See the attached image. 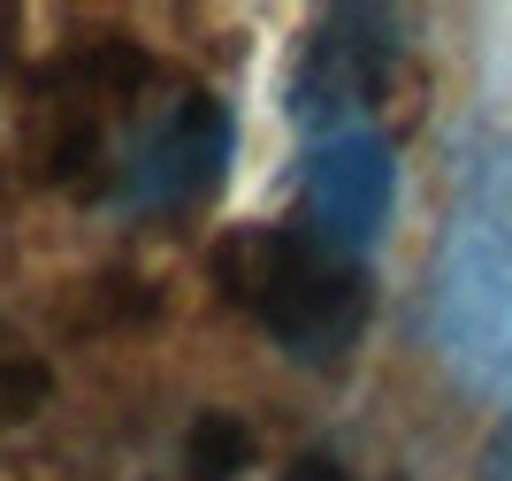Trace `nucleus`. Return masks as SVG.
Wrapping results in <instances>:
<instances>
[{"label":"nucleus","mask_w":512,"mask_h":481,"mask_svg":"<svg viewBox=\"0 0 512 481\" xmlns=\"http://www.w3.org/2000/svg\"><path fill=\"white\" fill-rule=\"evenodd\" d=\"M214 291L245 306L260 329L276 336L291 359L321 367V359H344L367 329V306H375V283L352 252L321 245L306 222H283V230H237L214 245Z\"/></svg>","instance_id":"obj_1"},{"label":"nucleus","mask_w":512,"mask_h":481,"mask_svg":"<svg viewBox=\"0 0 512 481\" xmlns=\"http://www.w3.org/2000/svg\"><path fill=\"white\" fill-rule=\"evenodd\" d=\"M428 329L436 352L474 382L512 375V138L474 161L467 191L436 245L428 283Z\"/></svg>","instance_id":"obj_2"},{"label":"nucleus","mask_w":512,"mask_h":481,"mask_svg":"<svg viewBox=\"0 0 512 481\" xmlns=\"http://www.w3.org/2000/svg\"><path fill=\"white\" fill-rule=\"evenodd\" d=\"M230 138H237L230 107L192 84V92H176V100L130 138V153L115 161V176H107V199L130 207V214L199 207V199L222 184V168H230Z\"/></svg>","instance_id":"obj_3"},{"label":"nucleus","mask_w":512,"mask_h":481,"mask_svg":"<svg viewBox=\"0 0 512 481\" xmlns=\"http://www.w3.org/2000/svg\"><path fill=\"white\" fill-rule=\"evenodd\" d=\"M398 31L406 23L390 8H329L306 39L299 69H291V115L314 138H344L360 130V115L390 92V69H398Z\"/></svg>","instance_id":"obj_4"},{"label":"nucleus","mask_w":512,"mask_h":481,"mask_svg":"<svg viewBox=\"0 0 512 481\" xmlns=\"http://www.w3.org/2000/svg\"><path fill=\"white\" fill-rule=\"evenodd\" d=\"M390 199H398V161H390V138L375 130H344V138H321L314 161H306V230L321 245H337L360 260L390 222Z\"/></svg>","instance_id":"obj_5"},{"label":"nucleus","mask_w":512,"mask_h":481,"mask_svg":"<svg viewBox=\"0 0 512 481\" xmlns=\"http://www.w3.org/2000/svg\"><path fill=\"white\" fill-rule=\"evenodd\" d=\"M184 466H192V481H237L245 466H253V436H245V420L199 413L192 436H184Z\"/></svg>","instance_id":"obj_6"},{"label":"nucleus","mask_w":512,"mask_h":481,"mask_svg":"<svg viewBox=\"0 0 512 481\" xmlns=\"http://www.w3.org/2000/svg\"><path fill=\"white\" fill-rule=\"evenodd\" d=\"M153 314V291L138 275H92L85 283V329H115V321H146Z\"/></svg>","instance_id":"obj_7"},{"label":"nucleus","mask_w":512,"mask_h":481,"mask_svg":"<svg viewBox=\"0 0 512 481\" xmlns=\"http://www.w3.org/2000/svg\"><path fill=\"white\" fill-rule=\"evenodd\" d=\"M46 390H54L46 359H31V352H0V428H8V420H31V413L46 405Z\"/></svg>","instance_id":"obj_8"},{"label":"nucleus","mask_w":512,"mask_h":481,"mask_svg":"<svg viewBox=\"0 0 512 481\" xmlns=\"http://www.w3.org/2000/svg\"><path fill=\"white\" fill-rule=\"evenodd\" d=\"M283 481H352V474H344V459H329V451H306V459L283 466Z\"/></svg>","instance_id":"obj_9"},{"label":"nucleus","mask_w":512,"mask_h":481,"mask_svg":"<svg viewBox=\"0 0 512 481\" xmlns=\"http://www.w3.org/2000/svg\"><path fill=\"white\" fill-rule=\"evenodd\" d=\"M497 474H512V420L497 428Z\"/></svg>","instance_id":"obj_10"},{"label":"nucleus","mask_w":512,"mask_h":481,"mask_svg":"<svg viewBox=\"0 0 512 481\" xmlns=\"http://www.w3.org/2000/svg\"><path fill=\"white\" fill-rule=\"evenodd\" d=\"M8 23H16V16H8V8H0V54H8Z\"/></svg>","instance_id":"obj_11"}]
</instances>
